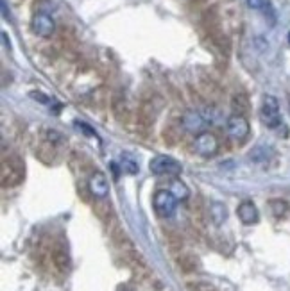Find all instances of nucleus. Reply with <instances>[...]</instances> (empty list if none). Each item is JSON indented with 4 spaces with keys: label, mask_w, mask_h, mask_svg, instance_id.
Wrapping results in <instances>:
<instances>
[{
    "label": "nucleus",
    "mask_w": 290,
    "mask_h": 291,
    "mask_svg": "<svg viewBox=\"0 0 290 291\" xmlns=\"http://www.w3.org/2000/svg\"><path fill=\"white\" fill-rule=\"evenodd\" d=\"M179 200L172 195L170 189H158L153 197V206L154 211L161 218H170V216L176 213V206Z\"/></svg>",
    "instance_id": "7ed1b4c3"
},
{
    "label": "nucleus",
    "mask_w": 290,
    "mask_h": 291,
    "mask_svg": "<svg viewBox=\"0 0 290 291\" xmlns=\"http://www.w3.org/2000/svg\"><path fill=\"white\" fill-rule=\"evenodd\" d=\"M169 243H170V248H172L174 252L181 250V247H183L181 238H179L176 232H169Z\"/></svg>",
    "instance_id": "5701e85b"
},
{
    "label": "nucleus",
    "mask_w": 290,
    "mask_h": 291,
    "mask_svg": "<svg viewBox=\"0 0 290 291\" xmlns=\"http://www.w3.org/2000/svg\"><path fill=\"white\" fill-rule=\"evenodd\" d=\"M269 206H270V211H272V215L278 216V218L285 216L286 215V209H288V206H286L285 200H270Z\"/></svg>",
    "instance_id": "aec40b11"
},
{
    "label": "nucleus",
    "mask_w": 290,
    "mask_h": 291,
    "mask_svg": "<svg viewBox=\"0 0 290 291\" xmlns=\"http://www.w3.org/2000/svg\"><path fill=\"white\" fill-rule=\"evenodd\" d=\"M88 191L92 193L97 200L108 199V195H109L108 177H106L102 172H93L88 179Z\"/></svg>",
    "instance_id": "1a4fd4ad"
},
{
    "label": "nucleus",
    "mask_w": 290,
    "mask_h": 291,
    "mask_svg": "<svg viewBox=\"0 0 290 291\" xmlns=\"http://www.w3.org/2000/svg\"><path fill=\"white\" fill-rule=\"evenodd\" d=\"M247 4H249L253 9H258V11H262L263 15L267 16V20L270 22V25L276 24V13H274L272 4H270V0H247Z\"/></svg>",
    "instance_id": "4468645a"
},
{
    "label": "nucleus",
    "mask_w": 290,
    "mask_h": 291,
    "mask_svg": "<svg viewBox=\"0 0 290 291\" xmlns=\"http://www.w3.org/2000/svg\"><path fill=\"white\" fill-rule=\"evenodd\" d=\"M219 147H221V143H219V138L213 132L202 131L193 140V150L202 157H213L219 152Z\"/></svg>",
    "instance_id": "39448f33"
},
{
    "label": "nucleus",
    "mask_w": 290,
    "mask_h": 291,
    "mask_svg": "<svg viewBox=\"0 0 290 291\" xmlns=\"http://www.w3.org/2000/svg\"><path fill=\"white\" fill-rule=\"evenodd\" d=\"M177 264H179V268H181L185 273H193V271H197V268H199L197 257L192 254L179 255V257H177Z\"/></svg>",
    "instance_id": "2eb2a0df"
},
{
    "label": "nucleus",
    "mask_w": 290,
    "mask_h": 291,
    "mask_svg": "<svg viewBox=\"0 0 290 291\" xmlns=\"http://www.w3.org/2000/svg\"><path fill=\"white\" fill-rule=\"evenodd\" d=\"M260 120L269 129H276L281 125V113H279V102L272 95H265L260 108Z\"/></svg>",
    "instance_id": "f03ea898"
},
{
    "label": "nucleus",
    "mask_w": 290,
    "mask_h": 291,
    "mask_svg": "<svg viewBox=\"0 0 290 291\" xmlns=\"http://www.w3.org/2000/svg\"><path fill=\"white\" fill-rule=\"evenodd\" d=\"M170 191H172V195L176 197L177 200H186L190 197V189L188 186H186L183 180L179 179H172L170 180V187H169Z\"/></svg>",
    "instance_id": "f3484780"
},
{
    "label": "nucleus",
    "mask_w": 290,
    "mask_h": 291,
    "mask_svg": "<svg viewBox=\"0 0 290 291\" xmlns=\"http://www.w3.org/2000/svg\"><path fill=\"white\" fill-rule=\"evenodd\" d=\"M149 170L154 175H167V177H177L181 173V164L177 163L170 156H156L151 159Z\"/></svg>",
    "instance_id": "20e7f679"
},
{
    "label": "nucleus",
    "mask_w": 290,
    "mask_h": 291,
    "mask_svg": "<svg viewBox=\"0 0 290 291\" xmlns=\"http://www.w3.org/2000/svg\"><path fill=\"white\" fill-rule=\"evenodd\" d=\"M31 25L34 34H38L41 38H50L56 32V22H54V18L43 11L36 13V15L32 16Z\"/></svg>",
    "instance_id": "0eeeda50"
},
{
    "label": "nucleus",
    "mask_w": 290,
    "mask_h": 291,
    "mask_svg": "<svg viewBox=\"0 0 290 291\" xmlns=\"http://www.w3.org/2000/svg\"><path fill=\"white\" fill-rule=\"evenodd\" d=\"M288 43H290V32H288Z\"/></svg>",
    "instance_id": "b1692460"
},
{
    "label": "nucleus",
    "mask_w": 290,
    "mask_h": 291,
    "mask_svg": "<svg viewBox=\"0 0 290 291\" xmlns=\"http://www.w3.org/2000/svg\"><path fill=\"white\" fill-rule=\"evenodd\" d=\"M226 132H228V136L233 138V140L244 141L251 132L249 122H247V118L244 115L233 113V115L228 116V120H226Z\"/></svg>",
    "instance_id": "423d86ee"
},
{
    "label": "nucleus",
    "mask_w": 290,
    "mask_h": 291,
    "mask_svg": "<svg viewBox=\"0 0 290 291\" xmlns=\"http://www.w3.org/2000/svg\"><path fill=\"white\" fill-rule=\"evenodd\" d=\"M111 113H113V116L117 118V122H120V124H129L131 111H129V106H127V102H125L124 95H120V93L113 95V99H111Z\"/></svg>",
    "instance_id": "9d476101"
},
{
    "label": "nucleus",
    "mask_w": 290,
    "mask_h": 291,
    "mask_svg": "<svg viewBox=\"0 0 290 291\" xmlns=\"http://www.w3.org/2000/svg\"><path fill=\"white\" fill-rule=\"evenodd\" d=\"M237 215L240 218V222L244 225H254L260 220V215H258V209L251 200H244V202L238 206Z\"/></svg>",
    "instance_id": "9b49d317"
},
{
    "label": "nucleus",
    "mask_w": 290,
    "mask_h": 291,
    "mask_svg": "<svg viewBox=\"0 0 290 291\" xmlns=\"http://www.w3.org/2000/svg\"><path fill=\"white\" fill-rule=\"evenodd\" d=\"M208 216L213 222V225L221 227L226 222V218H228V209H226V206L222 202H211L208 209Z\"/></svg>",
    "instance_id": "ddd939ff"
},
{
    "label": "nucleus",
    "mask_w": 290,
    "mask_h": 291,
    "mask_svg": "<svg viewBox=\"0 0 290 291\" xmlns=\"http://www.w3.org/2000/svg\"><path fill=\"white\" fill-rule=\"evenodd\" d=\"M50 259H52V263H54V266H56L57 271H61V273L68 271L70 255L63 245H56V247L52 248V252H50Z\"/></svg>",
    "instance_id": "f8f14e48"
},
{
    "label": "nucleus",
    "mask_w": 290,
    "mask_h": 291,
    "mask_svg": "<svg viewBox=\"0 0 290 291\" xmlns=\"http://www.w3.org/2000/svg\"><path fill=\"white\" fill-rule=\"evenodd\" d=\"M270 156H272V150H270L269 147H256L253 152L249 154L251 161H254V163H265V161L270 159Z\"/></svg>",
    "instance_id": "a211bd4d"
},
{
    "label": "nucleus",
    "mask_w": 290,
    "mask_h": 291,
    "mask_svg": "<svg viewBox=\"0 0 290 291\" xmlns=\"http://www.w3.org/2000/svg\"><path fill=\"white\" fill-rule=\"evenodd\" d=\"M25 177V164L20 156L16 154H9V156L2 157V166H0V179H2V186L13 187L24 180Z\"/></svg>",
    "instance_id": "f257e3e1"
},
{
    "label": "nucleus",
    "mask_w": 290,
    "mask_h": 291,
    "mask_svg": "<svg viewBox=\"0 0 290 291\" xmlns=\"http://www.w3.org/2000/svg\"><path fill=\"white\" fill-rule=\"evenodd\" d=\"M231 109H233L237 115H246L249 111V99L244 93H235L231 96Z\"/></svg>",
    "instance_id": "dca6fc26"
},
{
    "label": "nucleus",
    "mask_w": 290,
    "mask_h": 291,
    "mask_svg": "<svg viewBox=\"0 0 290 291\" xmlns=\"http://www.w3.org/2000/svg\"><path fill=\"white\" fill-rule=\"evenodd\" d=\"M208 124L201 111L197 109H188V111L183 113L181 116V127L185 129L186 132H192V134H199L202 132L204 125Z\"/></svg>",
    "instance_id": "6e6552de"
},
{
    "label": "nucleus",
    "mask_w": 290,
    "mask_h": 291,
    "mask_svg": "<svg viewBox=\"0 0 290 291\" xmlns=\"http://www.w3.org/2000/svg\"><path fill=\"white\" fill-rule=\"evenodd\" d=\"M188 291H217L213 284L209 282H190Z\"/></svg>",
    "instance_id": "412c9836"
},
{
    "label": "nucleus",
    "mask_w": 290,
    "mask_h": 291,
    "mask_svg": "<svg viewBox=\"0 0 290 291\" xmlns=\"http://www.w3.org/2000/svg\"><path fill=\"white\" fill-rule=\"evenodd\" d=\"M120 164H122V170L131 173V175L138 172V163L134 161V157L131 156V154H127V152L120 156Z\"/></svg>",
    "instance_id": "6ab92c4d"
},
{
    "label": "nucleus",
    "mask_w": 290,
    "mask_h": 291,
    "mask_svg": "<svg viewBox=\"0 0 290 291\" xmlns=\"http://www.w3.org/2000/svg\"><path fill=\"white\" fill-rule=\"evenodd\" d=\"M45 140L50 141V143H54V145H59V143H63V134L48 129V131H45Z\"/></svg>",
    "instance_id": "4be33fe9"
}]
</instances>
